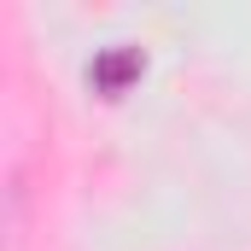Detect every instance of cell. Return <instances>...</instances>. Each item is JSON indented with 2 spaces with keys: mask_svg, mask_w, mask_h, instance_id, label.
<instances>
[{
  "mask_svg": "<svg viewBox=\"0 0 251 251\" xmlns=\"http://www.w3.org/2000/svg\"><path fill=\"white\" fill-rule=\"evenodd\" d=\"M128 76H140V53H134V47H117V53H105V59L88 64V82H94L100 94H123Z\"/></svg>",
  "mask_w": 251,
  "mask_h": 251,
  "instance_id": "obj_1",
  "label": "cell"
}]
</instances>
